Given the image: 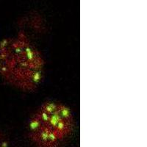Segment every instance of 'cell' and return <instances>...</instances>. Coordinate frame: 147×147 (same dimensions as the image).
<instances>
[{"instance_id":"1","label":"cell","mask_w":147,"mask_h":147,"mask_svg":"<svg viewBox=\"0 0 147 147\" xmlns=\"http://www.w3.org/2000/svg\"><path fill=\"white\" fill-rule=\"evenodd\" d=\"M44 65L41 52L25 34L0 40V76L12 86L35 90L43 80Z\"/></svg>"},{"instance_id":"2","label":"cell","mask_w":147,"mask_h":147,"mask_svg":"<svg viewBox=\"0 0 147 147\" xmlns=\"http://www.w3.org/2000/svg\"><path fill=\"white\" fill-rule=\"evenodd\" d=\"M74 117L62 103L48 101L38 108L29 122V137L36 147H59L73 130Z\"/></svg>"},{"instance_id":"3","label":"cell","mask_w":147,"mask_h":147,"mask_svg":"<svg viewBox=\"0 0 147 147\" xmlns=\"http://www.w3.org/2000/svg\"><path fill=\"white\" fill-rule=\"evenodd\" d=\"M0 147H10V144L7 138L1 132H0Z\"/></svg>"}]
</instances>
